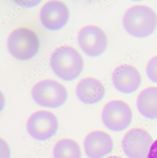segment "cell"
Returning <instances> with one entry per match:
<instances>
[{"label":"cell","mask_w":157,"mask_h":158,"mask_svg":"<svg viewBox=\"0 0 157 158\" xmlns=\"http://www.w3.org/2000/svg\"><path fill=\"white\" fill-rule=\"evenodd\" d=\"M76 93L80 102L94 105L102 101L105 95V89L102 81L92 77L82 80L77 85Z\"/></svg>","instance_id":"obj_12"},{"label":"cell","mask_w":157,"mask_h":158,"mask_svg":"<svg viewBox=\"0 0 157 158\" xmlns=\"http://www.w3.org/2000/svg\"><path fill=\"white\" fill-rule=\"evenodd\" d=\"M108 158H120V157H116V156H111V157H110Z\"/></svg>","instance_id":"obj_17"},{"label":"cell","mask_w":157,"mask_h":158,"mask_svg":"<svg viewBox=\"0 0 157 158\" xmlns=\"http://www.w3.org/2000/svg\"><path fill=\"white\" fill-rule=\"evenodd\" d=\"M147 158H157V139L153 143Z\"/></svg>","instance_id":"obj_16"},{"label":"cell","mask_w":157,"mask_h":158,"mask_svg":"<svg viewBox=\"0 0 157 158\" xmlns=\"http://www.w3.org/2000/svg\"><path fill=\"white\" fill-rule=\"evenodd\" d=\"M7 46L10 53L14 58L26 61L33 59L38 54L40 42L38 35L32 30L20 27L10 35Z\"/></svg>","instance_id":"obj_3"},{"label":"cell","mask_w":157,"mask_h":158,"mask_svg":"<svg viewBox=\"0 0 157 158\" xmlns=\"http://www.w3.org/2000/svg\"><path fill=\"white\" fill-rule=\"evenodd\" d=\"M112 78L115 88L126 94L137 91L142 84V77L139 71L128 64L117 66L113 71Z\"/></svg>","instance_id":"obj_10"},{"label":"cell","mask_w":157,"mask_h":158,"mask_svg":"<svg viewBox=\"0 0 157 158\" xmlns=\"http://www.w3.org/2000/svg\"><path fill=\"white\" fill-rule=\"evenodd\" d=\"M50 66L56 75L66 81L75 80L84 68L83 57L76 49L63 46L55 50L51 55Z\"/></svg>","instance_id":"obj_1"},{"label":"cell","mask_w":157,"mask_h":158,"mask_svg":"<svg viewBox=\"0 0 157 158\" xmlns=\"http://www.w3.org/2000/svg\"><path fill=\"white\" fill-rule=\"evenodd\" d=\"M54 158H82L80 147L78 143L70 139L58 141L54 149Z\"/></svg>","instance_id":"obj_14"},{"label":"cell","mask_w":157,"mask_h":158,"mask_svg":"<svg viewBox=\"0 0 157 158\" xmlns=\"http://www.w3.org/2000/svg\"><path fill=\"white\" fill-rule=\"evenodd\" d=\"M59 124L56 116L51 112L40 110L29 117L27 122V132L37 141H46L57 133Z\"/></svg>","instance_id":"obj_6"},{"label":"cell","mask_w":157,"mask_h":158,"mask_svg":"<svg viewBox=\"0 0 157 158\" xmlns=\"http://www.w3.org/2000/svg\"><path fill=\"white\" fill-rule=\"evenodd\" d=\"M146 73L149 79L152 82L157 83V56L151 58L146 68Z\"/></svg>","instance_id":"obj_15"},{"label":"cell","mask_w":157,"mask_h":158,"mask_svg":"<svg viewBox=\"0 0 157 158\" xmlns=\"http://www.w3.org/2000/svg\"><path fill=\"white\" fill-rule=\"evenodd\" d=\"M34 102L40 106L57 109L68 99V93L64 86L56 81L47 79L36 83L32 91Z\"/></svg>","instance_id":"obj_4"},{"label":"cell","mask_w":157,"mask_h":158,"mask_svg":"<svg viewBox=\"0 0 157 158\" xmlns=\"http://www.w3.org/2000/svg\"><path fill=\"white\" fill-rule=\"evenodd\" d=\"M78 40L81 48L90 57L103 55L108 47L107 35L102 28L95 25L84 27L80 31Z\"/></svg>","instance_id":"obj_8"},{"label":"cell","mask_w":157,"mask_h":158,"mask_svg":"<svg viewBox=\"0 0 157 158\" xmlns=\"http://www.w3.org/2000/svg\"><path fill=\"white\" fill-rule=\"evenodd\" d=\"M102 120L109 130L120 132L126 130L131 125L133 112L127 103L121 100L109 102L103 109Z\"/></svg>","instance_id":"obj_5"},{"label":"cell","mask_w":157,"mask_h":158,"mask_svg":"<svg viewBox=\"0 0 157 158\" xmlns=\"http://www.w3.org/2000/svg\"><path fill=\"white\" fill-rule=\"evenodd\" d=\"M140 113L149 119H157V87L147 88L141 91L137 100Z\"/></svg>","instance_id":"obj_13"},{"label":"cell","mask_w":157,"mask_h":158,"mask_svg":"<svg viewBox=\"0 0 157 158\" xmlns=\"http://www.w3.org/2000/svg\"><path fill=\"white\" fill-rule=\"evenodd\" d=\"M84 146L89 158H103L111 153L114 143L109 134L103 131H96L87 136Z\"/></svg>","instance_id":"obj_11"},{"label":"cell","mask_w":157,"mask_h":158,"mask_svg":"<svg viewBox=\"0 0 157 158\" xmlns=\"http://www.w3.org/2000/svg\"><path fill=\"white\" fill-rule=\"evenodd\" d=\"M123 26L126 31L133 37L147 38L157 27V16L154 10L145 5L132 6L123 17Z\"/></svg>","instance_id":"obj_2"},{"label":"cell","mask_w":157,"mask_h":158,"mask_svg":"<svg viewBox=\"0 0 157 158\" xmlns=\"http://www.w3.org/2000/svg\"><path fill=\"white\" fill-rule=\"evenodd\" d=\"M40 16L43 26L49 31H54L61 30L67 24L70 12L64 2L50 1L42 6Z\"/></svg>","instance_id":"obj_9"},{"label":"cell","mask_w":157,"mask_h":158,"mask_svg":"<svg viewBox=\"0 0 157 158\" xmlns=\"http://www.w3.org/2000/svg\"><path fill=\"white\" fill-rule=\"evenodd\" d=\"M153 143L148 131L141 128H134L124 136L122 146L128 158H147Z\"/></svg>","instance_id":"obj_7"}]
</instances>
